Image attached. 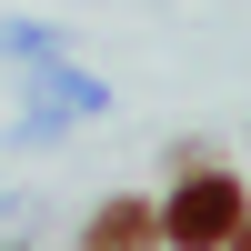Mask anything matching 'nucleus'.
<instances>
[{
  "label": "nucleus",
  "mask_w": 251,
  "mask_h": 251,
  "mask_svg": "<svg viewBox=\"0 0 251 251\" xmlns=\"http://www.w3.org/2000/svg\"><path fill=\"white\" fill-rule=\"evenodd\" d=\"M241 211H251V191L221 171V161H181V191H171V201H151L161 251H221Z\"/></svg>",
  "instance_id": "obj_1"
},
{
  "label": "nucleus",
  "mask_w": 251,
  "mask_h": 251,
  "mask_svg": "<svg viewBox=\"0 0 251 251\" xmlns=\"http://www.w3.org/2000/svg\"><path fill=\"white\" fill-rule=\"evenodd\" d=\"M80 251H161L151 201H100V211H91V231H80Z\"/></svg>",
  "instance_id": "obj_2"
},
{
  "label": "nucleus",
  "mask_w": 251,
  "mask_h": 251,
  "mask_svg": "<svg viewBox=\"0 0 251 251\" xmlns=\"http://www.w3.org/2000/svg\"><path fill=\"white\" fill-rule=\"evenodd\" d=\"M221 251H251V211H241V221H231V241H221Z\"/></svg>",
  "instance_id": "obj_3"
}]
</instances>
